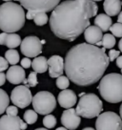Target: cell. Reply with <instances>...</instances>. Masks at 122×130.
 Returning a JSON list of instances; mask_svg holds the SVG:
<instances>
[{
    "mask_svg": "<svg viewBox=\"0 0 122 130\" xmlns=\"http://www.w3.org/2000/svg\"><path fill=\"white\" fill-rule=\"evenodd\" d=\"M110 60L105 48L80 43L67 53L64 71L67 77L78 86H89L101 79Z\"/></svg>",
    "mask_w": 122,
    "mask_h": 130,
    "instance_id": "1",
    "label": "cell"
},
{
    "mask_svg": "<svg viewBox=\"0 0 122 130\" xmlns=\"http://www.w3.org/2000/svg\"><path fill=\"white\" fill-rule=\"evenodd\" d=\"M97 12L98 6L93 0H66L53 9L50 27L55 37L73 41L85 32Z\"/></svg>",
    "mask_w": 122,
    "mask_h": 130,
    "instance_id": "2",
    "label": "cell"
},
{
    "mask_svg": "<svg viewBox=\"0 0 122 130\" xmlns=\"http://www.w3.org/2000/svg\"><path fill=\"white\" fill-rule=\"evenodd\" d=\"M26 14L24 9L14 2H5L0 5V30L3 32L12 34L22 29Z\"/></svg>",
    "mask_w": 122,
    "mask_h": 130,
    "instance_id": "3",
    "label": "cell"
},
{
    "mask_svg": "<svg viewBox=\"0 0 122 130\" xmlns=\"http://www.w3.org/2000/svg\"><path fill=\"white\" fill-rule=\"evenodd\" d=\"M98 91L106 102L118 103L122 102V75L111 73L100 79Z\"/></svg>",
    "mask_w": 122,
    "mask_h": 130,
    "instance_id": "4",
    "label": "cell"
},
{
    "mask_svg": "<svg viewBox=\"0 0 122 130\" xmlns=\"http://www.w3.org/2000/svg\"><path fill=\"white\" fill-rule=\"evenodd\" d=\"M103 110V104L100 99L93 93L84 94L78 101L76 106V113L80 117L86 119H93L98 117Z\"/></svg>",
    "mask_w": 122,
    "mask_h": 130,
    "instance_id": "5",
    "label": "cell"
},
{
    "mask_svg": "<svg viewBox=\"0 0 122 130\" xmlns=\"http://www.w3.org/2000/svg\"><path fill=\"white\" fill-rule=\"evenodd\" d=\"M33 106L36 113L40 115H50L56 107V100L52 93L41 91L33 98Z\"/></svg>",
    "mask_w": 122,
    "mask_h": 130,
    "instance_id": "6",
    "label": "cell"
},
{
    "mask_svg": "<svg viewBox=\"0 0 122 130\" xmlns=\"http://www.w3.org/2000/svg\"><path fill=\"white\" fill-rule=\"evenodd\" d=\"M95 128L96 130H122V120L116 113L107 111L97 117Z\"/></svg>",
    "mask_w": 122,
    "mask_h": 130,
    "instance_id": "7",
    "label": "cell"
},
{
    "mask_svg": "<svg viewBox=\"0 0 122 130\" xmlns=\"http://www.w3.org/2000/svg\"><path fill=\"white\" fill-rule=\"evenodd\" d=\"M19 1L20 5L24 9L38 12H46L53 11V9L60 3L61 0H14Z\"/></svg>",
    "mask_w": 122,
    "mask_h": 130,
    "instance_id": "8",
    "label": "cell"
},
{
    "mask_svg": "<svg viewBox=\"0 0 122 130\" xmlns=\"http://www.w3.org/2000/svg\"><path fill=\"white\" fill-rule=\"evenodd\" d=\"M11 101L16 107L25 108L33 102V95L29 87L25 85H18L14 89H12Z\"/></svg>",
    "mask_w": 122,
    "mask_h": 130,
    "instance_id": "9",
    "label": "cell"
},
{
    "mask_svg": "<svg viewBox=\"0 0 122 130\" xmlns=\"http://www.w3.org/2000/svg\"><path fill=\"white\" fill-rule=\"evenodd\" d=\"M21 53L26 57H36L42 53V43L37 37H25L20 44Z\"/></svg>",
    "mask_w": 122,
    "mask_h": 130,
    "instance_id": "10",
    "label": "cell"
},
{
    "mask_svg": "<svg viewBox=\"0 0 122 130\" xmlns=\"http://www.w3.org/2000/svg\"><path fill=\"white\" fill-rule=\"evenodd\" d=\"M28 124L18 116L5 115L0 118V130H25Z\"/></svg>",
    "mask_w": 122,
    "mask_h": 130,
    "instance_id": "11",
    "label": "cell"
},
{
    "mask_svg": "<svg viewBox=\"0 0 122 130\" xmlns=\"http://www.w3.org/2000/svg\"><path fill=\"white\" fill-rule=\"evenodd\" d=\"M81 122V119L77 115L75 109H66L61 116V123L68 130L76 129Z\"/></svg>",
    "mask_w": 122,
    "mask_h": 130,
    "instance_id": "12",
    "label": "cell"
},
{
    "mask_svg": "<svg viewBox=\"0 0 122 130\" xmlns=\"http://www.w3.org/2000/svg\"><path fill=\"white\" fill-rule=\"evenodd\" d=\"M48 70L50 77L53 78L62 76L64 72V59L60 56H52L48 59Z\"/></svg>",
    "mask_w": 122,
    "mask_h": 130,
    "instance_id": "13",
    "label": "cell"
},
{
    "mask_svg": "<svg viewBox=\"0 0 122 130\" xmlns=\"http://www.w3.org/2000/svg\"><path fill=\"white\" fill-rule=\"evenodd\" d=\"M57 101H58V103L60 104L61 107L70 109L76 103L77 96L73 90L65 89L58 94Z\"/></svg>",
    "mask_w": 122,
    "mask_h": 130,
    "instance_id": "14",
    "label": "cell"
},
{
    "mask_svg": "<svg viewBox=\"0 0 122 130\" xmlns=\"http://www.w3.org/2000/svg\"><path fill=\"white\" fill-rule=\"evenodd\" d=\"M6 78L12 84H20L26 79V73L21 66L12 65L8 69Z\"/></svg>",
    "mask_w": 122,
    "mask_h": 130,
    "instance_id": "15",
    "label": "cell"
},
{
    "mask_svg": "<svg viewBox=\"0 0 122 130\" xmlns=\"http://www.w3.org/2000/svg\"><path fill=\"white\" fill-rule=\"evenodd\" d=\"M84 37L88 44L96 45L97 43L101 42L102 37H103V32L95 25L89 26L84 32Z\"/></svg>",
    "mask_w": 122,
    "mask_h": 130,
    "instance_id": "16",
    "label": "cell"
},
{
    "mask_svg": "<svg viewBox=\"0 0 122 130\" xmlns=\"http://www.w3.org/2000/svg\"><path fill=\"white\" fill-rule=\"evenodd\" d=\"M103 8L107 15L115 16L119 14L121 11V1L120 0H105Z\"/></svg>",
    "mask_w": 122,
    "mask_h": 130,
    "instance_id": "17",
    "label": "cell"
},
{
    "mask_svg": "<svg viewBox=\"0 0 122 130\" xmlns=\"http://www.w3.org/2000/svg\"><path fill=\"white\" fill-rule=\"evenodd\" d=\"M112 18L107 14L104 13H100L96 15L95 19H94V24L96 27L101 30L102 32H107L108 30H110L111 26H112Z\"/></svg>",
    "mask_w": 122,
    "mask_h": 130,
    "instance_id": "18",
    "label": "cell"
},
{
    "mask_svg": "<svg viewBox=\"0 0 122 130\" xmlns=\"http://www.w3.org/2000/svg\"><path fill=\"white\" fill-rule=\"evenodd\" d=\"M32 67L38 74L45 73L48 70V60L44 57H36L32 61Z\"/></svg>",
    "mask_w": 122,
    "mask_h": 130,
    "instance_id": "19",
    "label": "cell"
},
{
    "mask_svg": "<svg viewBox=\"0 0 122 130\" xmlns=\"http://www.w3.org/2000/svg\"><path fill=\"white\" fill-rule=\"evenodd\" d=\"M21 37L19 35H16L15 32L12 34H7L6 39H5V45L10 49H14L20 46Z\"/></svg>",
    "mask_w": 122,
    "mask_h": 130,
    "instance_id": "20",
    "label": "cell"
},
{
    "mask_svg": "<svg viewBox=\"0 0 122 130\" xmlns=\"http://www.w3.org/2000/svg\"><path fill=\"white\" fill-rule=\"evenodd\" d=\"M5 58L8 63L12 65H16L19 61V54L14 49H10L5 53Z\"/></svg>",
    "mask_w": 122,
    "mask_h": 130,
    "instance_id": "21",
    "label": "cell"
},
{
    "mask_svg": "<svg viewBox=\"0 0 122 130\" xmlns=\"http://www.w3.org/2000/svg\"><path fill=\"white\" fill-rule=\"evenodd\" d=\"M115 37L111 34H105L101 40V45L105 49H112L115 45Z\"/></svg>",
    "mask_w": 122,
    "mask_h": 130,
    "instance_id": "22",
    "label": "cell"
},
{
    "mask_svg": "<svg viewBox=\"0 0 122 130\" xmlns=\"http://www.w3.org/2000/svg\"><path fill=\"white\" fill-rule=\"evenodd\" d=\"M9 102H10V98L8 94L4 90L0 89V115H2L8 108Z\"/></svg>",
    "mask_w": 122,
    "mask_h": 130,
    "instance_id": "23",
    "label": "cell"
},
{
    "mask_svg": "<svg viewBox=\"0 0 122 130\" xmlns=\"http://www.w3.org/2000/svg\"><path fill=\"white\" fill-rule=\"evenodd\" d=\"M24 120L27 124H33L37 121V113L34 110H27L24 113Z\"/></svg>",
    "mask_w": 122,
    "mask_h": 130,
    "instance_id": "24",
    "label": "cell"
},
{
    "mask_svg": "<svg viewBox=\"0 0 122 130\" xmlns=\"http://www.w3.org/2000/svg\"><path fill=\"white\" fill-rule=\"evenodd\" d=\"M23 83H24V85L27 86V87H35V86L38 84L36 72L33 71V72H32V73H30L28 78L25 79V80L23 81Z\"/></svg>",
    "mask_w": 122,
    "mask_h": 130,
    "instance_id": "25",
    "label": "cell"
},
{
    "mask_svg": "<svg viewBox=\"0 0 122 130\" xmlns=\"http://www.w3.org/2000/svg\"><path fill=\"white\" fill-rule=\"evenodd\" d=\"M48 20H49V18H48V15L46 12H38L33 18V21L37 26H43L48 22Z\"/></svg>",
    "mask_w": 122,
    "mask_h": 130,
    "instance_id": "26",
    "label": "cell"
},
{
    "mask_svg": "<svg viewBox=\"0 0 122 130\" xmlns=\"http://www.w3.org/2000/svg\"><path fill=\"white\" fill-rule=\"evenodd\" d=\"M43 124L46 128H53L56 124V119L53 115H46L43 119Z\"/></svg>",
    "mask_w": 122,
    "mask_h": 130,
    "instance_id": "27",
    "label": "cell"
},
{
    "mask_svg": "<svg viewBox=\"0 0 122 130\" xmlns=\"http://www.w3.org/2000/svg\"><path fill=\"white\" fill-rule=\"evenodd\" d=\"M70 85V79L65 76H60L59 77H57L56 79V86L59 89L65 90L67 89Z\"/></svg>",
    "mask_w": 122,
    "mask_h": 130,
    "instance_id": "28",
    "label": "cell"
},
{
    "mask_svg": "<svg viewBox=\"0 0 122 130\" xmlns=\"http://www.w3.org/2000/svg\"><path fill=\"white\" fill-rule=\"evenodd\" d=\"M110 31L114 37H122V24L121 23L116 22V23L113 24L112 26H111Z\"/></svg>",
    "mask_w": 122,
    "mask_h": 130,
    "instance_id": "29",
    "label": "cell"
},
{
    "mask_svg": "<svg viewBox=\"0 0 122 130\" xmlns=\"http://www.w3.org/2000/svg\"><path fill=\"white\" fill-rule=\"evenodd\" d=\"M119 51L117 50H113L111 49L110 52H109V55H108V57H109V60L110 61H114L118 57H119Z\"/></svg>",
    "mask_w": 122,
    "mask_h": 130,
    "instance_id": "30",
    "label": "cell"
},
{
    "mask_svg": "<svg viewBox=\"0 0 122 130\" xmlns=\"http://www.w3.org/2000/svg\"><path fill=\"white\" fill-rule=\"evenodd\" d=\"M6 112L9 116H17L18 109H17L16 106H8V108L6 109Z\"/></svg>",
    "mask_w": 122,
    "mask_h": 130,
    "instance_id": "31",
    "label": "cell"
},
{
    "mask_svg": "<svg viewBox=\"0 0 122 130\" xmlns=\"http://www.w3.org/2000/svg\"><path fill=\"white\" fill-rule=\"evenodd\" d=\"M8 61L5 57H0V72H4L5 70L8 69Z\"/></svg>",
    "mask_w": 122,
    "mask_h": 130,
    "instance_id": "32",
    "label": "cell"
},
{
    "mask_svg": "<svg viewBox=\"0 0 122 130\" xmlns=\"http://www.w3.org/2000/svg\"><path fill=\"white\" fill-rule=\"evenodd\" d=\"M31 65H32V61H31V59H30L29 57H24V58L21 60V67H22V68L27 69V68H30V67H31Z\"/></svg>",
    "mask_w": 122,
    "mask_h": 130,
    "instance_id": "33",
    "label": "cell"
},
{
    "mask_svg": "<svg viewBox=\"0 0 122 130\" xmlns=\"http://www.w3.org/2000/svg\"><path fill=\"white\" fill-rule=\"evenodd\" d=\"M35 14H36V12H31V11H28L27 14H26V18H27V19H29V20H32V19L33 20V18H34Z\"/></svg>",
    "mask_w": 122,
    "mask_h": 130,
    "instance_id": "34",
    "label": "cell"
},
{
    "mask_svg": "<svg viewBox=\"0 0 122 130\" xmlns=\"http://www.w3.org/2000/svg\"><path fill=\"white\" fill-rule=\"evenodd\" d=\"M5 81H6V75L3 72H0V86L4 85Z\"/></svg>",
    "mask_w": 122,
    "mask_h": 130,
    "instance_id": "35",
    "label": "cell"
},
{
    "mask_svg": "<svg viewBox=\"0 0 122 130\" xmlns=\"http://www.w3.org/2000/svg\"><path fill=\"white\" fill-rule=\"evenodd\" d=\"M6 36H7V32H1L0 34V45H5Z\"/></svg>",
    "mask_w": 122,
    "mask_h": 130,
    "instance_id": "36",
    "label": "cell"
},
{
    "mask_svg": "<svg viewBox=\"0 0 122 130\" xmlns=\"http://www.w3.org/2000/svg\"><path fill=\"white\" fill-rule=\"evenodd\" d=\"M116 66H117L118 68L122 69V56H119L116 58Z\"/></svg>",
    "mask_w": 122,
    "mask_h": 130,
    "instance_id": "37",
    "label": "cell"
},
{
    "mask_svg": "<svg viewBox=\"0 0 122 130\" xmlns=\"http://www.w3.org/2000/svg\"><path fill=\"white\" fill-rule=\"evenodd\" d=\"M117 22H118V23H121V24H122V12H119V14H118Z\"/></svg>",
    "mask_w": 122,
    "mask_h": 130,
    "instance_id": "38",
    "label": "cell"
},
{
    "mask_svg": "<svg viewBox=\"0 0 122 130\" xmlns=\"http://www.w3.org/2000/svg\"><path fill=\"white\" fill-rule=\"evenodd\" d=\"M118 48H119V50H120V52L122 53V38L119 40V42H118Z\"/></svg>",
    "mask_w": 122,
    "mask_h": 130,
    "instance_id": "39",
    "label": "cell"
},
{
    "mask_svg": "<svg viewBox=\"0 0 122 130\" xmlns=\"http://www.w3.org/2000/svg\"><path fill=\"white\" fill-rule=\"evenodd\" d=\"M119 113H120V118H121V120H122V103H121V105H120V109H119Z\"/></svg>",
    "mask_w": 122,
    "mask_h": 130,
    "instance_id": "40",
    "label": "cell"
},
{
    "mask_svg": "<svg viewBox=\"0 0 122 130\" xmlns=\"http://www.w3.org/2000/svg\"><path fill=\"white\" fill-rule=\"evenodd\" d=\"M82 130H94L93 127H86V128H83Z\"/></svg>",
    "mask_w": 122,
    "mask_h": 130,
    "instance_id": "41",
    "label": "cell"
},
{
    "mask_svg": "<svg viewBox=\"0 0 122 130\" xmlns=\"http://www.w3.org/2000/svg\"><path fill=\"white\" fill-rule=\"evenodd\" d=\"M56 130H68L67 128H65V127H58Z\"/></svg>",
    "mask_w": 122,
    "mask_h": 130,
    "instance_id": "42",
    "label": "cell"
},
{
    "mask_svg": "<svg viewBox=\"0 0 122 130\" xmlns=\"http://www.w3.org/2000/svg\"><path fill=\"white\" fill-rule=\"evenodd\" d=\"M35 130H48V129H46V128H37Z\"/></svg>",
    "mask_w": 122,
    "mask_h": 130,
    "instance_id": "43",
    "label": "cell"
},
{
    "mask_svg": "<svg viewBox=\"0 0 122 130\" xmlns=\"http://www.w3.org/2000/svg\"><path fill=\"white\" fill-rule=\"evenodd\" d=\"M41 43H42V44H44V43H46V41H45V40H41Z\"/></svg>",
    "mask_w": 122,
    "mask_h": 130,
    "instance_id": "44",
    "label": "cell"
},
{
    "mask_svg": "<svg viewBox=\"0 0 122 130\" xmlns=\"http://www.w3.org/2000/svg\"><path fill=\"white\" fill-rule=\"evenodd\" d=\"M3 1H6V2H12V0H3Z\"/></svg>",
    "mask_w": 122,
    "mask_h": 130,
    "instance_id": "45",
    "label": "cell"
},
{
    "mask_svg": "<svg viewBox=\"0 0 122 130\" xmlns=\"http://www.w3.org/2000/svg\"><path fill=\"white\" fill-rule=\"evenodd\" d=\"M94 2H97V1H102V0H93Z\"/></svg>",
    "mask_w": 122,
    "mask_h": 130,
    "instance_id": "46",
    "label": "cell"
},
{
    "mask_svg": "<svg viewBox=\"0 0 122 130\" xmlns=\"http://www.w3.org/2000/svg\"><path fill=\"white\" fill-rule=\"evenodd\" d=\"M121 6H122V2H121Z\"/></svg>",
    "mask_w": 122,
    "mask_h": 130,
    "instance_id": "47",
    "label": "cell"
},
{
    "mask_svg": "<svg viewBox=\"0 0 122 130\" xmlns=\"http://www.w3.org/2000/svg\"><path fill=\"white\" fill-rule=\"evenodd\" d=\"M121 73H122V69H121Z\"/></svg>",
    "mask_w": 122,
    "mask_h": 130,
    "instance_id": "48",
    "label": "cell"
}]
</instances>
